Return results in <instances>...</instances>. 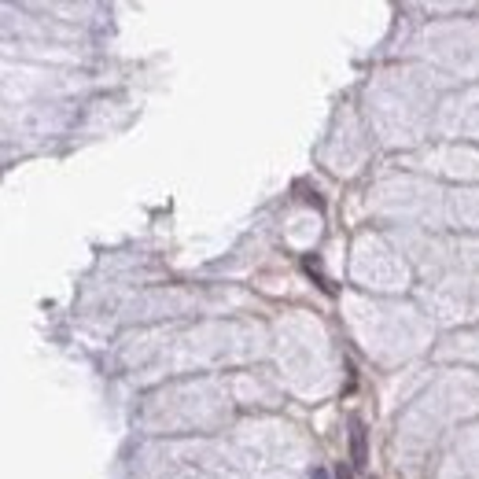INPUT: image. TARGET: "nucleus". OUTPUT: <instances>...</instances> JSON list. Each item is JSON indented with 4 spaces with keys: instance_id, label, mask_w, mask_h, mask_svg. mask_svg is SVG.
Masks as SVG:
<instances>
[{
    "instance_id": "1",
    "label": "nucleus",
    "mask_w": 479,
    "mask_h": 479,
    "mask_svg": "<svg viewBox=\"0 0 479 479\" xmlns=\"http://www.w3.org/2000/svg\"><path fill=\"white\" fill-rule=\"evenodd\" d=\"M350 457H354V468H361L365 464V428L354 421V428H350Z\"/></svg>"
}]
</instances>
